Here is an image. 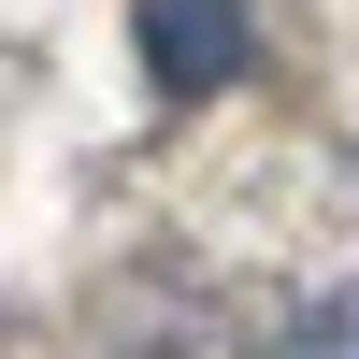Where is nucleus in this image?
Here are the masks:
<instances>
[{"label": "nucleus", "mask_w": 359, "mask_h": 359, "mask_svg": "<svg viewBox=\"0 0 359 359\" xmlns=\"http://www.w3.org/2000/svg\"><path fill=\"white\" fill-rule=\"evenodd\" d=\"M273 359H359V287H331V302H302L273 331Z\"/></svg>", "instance_id": "2"}, {"label": "nucleus", "mask_w": 359, "mask_h": 359, "mask_svg": "<svg viewBox=\"0 0 359 359\" xmlns=\"http://www.w3.org/2000/svg\"><path fill=\"white\" fill-rule=\"evenodd\" d=\"M130 29H144V86H158V101H216L259 57L245 0H130Z\"/></svg>", "instance_id": "1"}]
</instances>
